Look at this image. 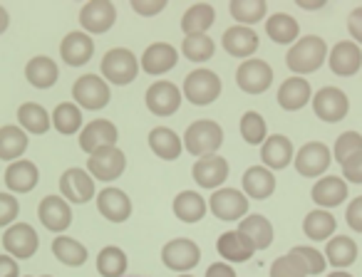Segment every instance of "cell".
I'll use <instances>...</instances> for the list:
<instances>
[{
	"label": "cell",
	"mask_w": 362,
	"mask_h": 277,
	"mask_svg": "<svg viewBox=\"0 0 362 277\" xmlns=\"http://www.w3.org/2000/svg\"><path fill=\"white\" fill-rule=\"evenodd\" d=\"M293 161H296V171L300 176L315 178L327 171V166L332 161V154L322 142H308L305 147H300V152L296 154Z\"/></svg>",
	"instance_id": "cell-12"
},
{
	"label": "cell",
	"mask_w": 362,
	"mask_h": 277,
	"mask_svg": "<svg viewBox=\"0 0 362 277\" xmlns=\"http://www.w3.org/2000/svg\"><path fill=\"white\" fill-rule=\"evenodd\" d=\"M342 176L350 183H362V152L350 156L345 164H342Z\"/></svg>",
	"instance_id": "cell-51"
},
{
	"label": "cell",
	"mask_w": 362,
	"mask_h": 277,
	"mask_svg": "<svg viewBox=\"0 0 362 277\" xmlns=\"http://www.w3.org/2000/svg\"><path fill=\"white\" fill-rule=\"evenodd\" d=\"M72 97H75V104L82 109L97 111L102 106L110 104L112 92L107 87V82L97 75H82L80 80L72 85Z\"/></svg>",
	"instance_id": "cell-5"
},
{
	"label": "cell",
	"mask_w": 362,
	"mask_h": 277,
	"mask_svg": "<svg viewBox=\"0 0 362 277\" xmlns=\"http://www.w3.org/2000/svg\"><path fill=\"white\" fill-rule=\"evenodd\" d=\"M184 97L197 106L211 104L221 97V77L211 70H194L184 80Z\"/></svg>",
	"instance_id": "cell-4"
},
{
	"label": "cell",
	"mask_w": 362,
	"mask_h": 277,
	"mask_svg": "<svg viewBox=\"0 0 362 277\" xmlns=\"http://www.w3.org/2000/svg\"><path fill=\"white\" fill-rule=\"evenodd\" d=\"M42 277H50V275H42Z\"/></svg>",
	"instance_id": "cell-60"
},
{
	"label": "cell",
	"mask_w": 362,
	"mask_h": 277,
	"mask_svg": "<svg viewBox=\"0 0 362 277\" xmlns=\"http://www.w3.org/2000/svg\"><path fill=\"white\" fill-rule=\"evenodd\" d=\"M166 8V0H132V11L144 18H154Z\"/></svg>",
	"instance_id": "cell-50"
},
{
	"label": "cell",
	"mask_w": 362,
	"mask_h": 277,
	"mask_svg": "<svg viewBox=\"0 0 362 277\" xmlns=\"http://www.w3.org/2000/svg\"><path fill=\"white\" fill-rule=\"evenodd\" d=\"M119 134H117V126L107 119H95L90 121L87 126H82L80 131V149L85 154H95L100 149H107V147H115Z\"/></svg>",
	"instance_id": "cell-15"
},
{
	"label": "cell",
	"mask_w": 362,
	"mask_h": 277,
	"mask_svg": "<svg viewBox=\"0 0 362 277\" xmlns=\"http://www.w3.org/2000/svg\"><path fill=\"white\" fill-rule=\"evenodd\" d=\"M194 181L202 188H218L228 178V161L223 156H204L192 168Z\"/></svg>",
	"instance_id": "cell-21"
},
{
	"label": "cell",
	"mask_w": 362,
	"mask_h": 277,
	"mask_svg": "<svg viewBox=\"0 0 362 277\" xmlns=\"http://www.w3.org/2000/svg\"><path fill=\"white\" fill-rule=\"evenodd\" d=\"M325 60H327V45H325V40L317 35L300 37V40L291 47V52H288V57H286L288 67H291V72H296V75H310V72L320 70Z\"/></svg>",
	"instance_id": "cell-1"
},
{
	"label": "cell",
	"mask_w": 362,
	"mask_h": 277,
	"mask_svg": "<svg viewBox=\"0 0 362 277\" xmlns=\"http://www.w3.org/2000/svg\"><path fill=\"white\" fill-rule=\"evenodd\" d=\"M8 25H11V16H8V11L3 6H0V35L8 30Z\"/></svg>",
	"instance_id": "cell-57"
},
{
	"label": "cell",
	"mask_w": 362,
	"mask_h": 277,
	"mask_svg": "<svg viewBox=\"0 0 362 277\" xmlns=\"http://www.w3.org/2000/svg\"><path fill=\"white\" fill-rule=\"evenodd\" d=\"M202 260V250L194 240L189 238H176V240H169L161 250V262H164L169 270L174 272H189L199 265Z\"/></svg>",
	"instance_id": "cell-6"
},
{
	"label": "cell",
	"mask_w": 362,
	"mask_h": 277,
	"mask_svg": "<svg viewBox=\"0 0 362 277\" xmlns=\"http://www.w3.org/2000/svg\"><path fill=\"white\" fill-rule=\"evenodd\" d=\"M266 32L278 45H291V42H296L298 35H300V25H298L296 18H291L288 13H276V16H271L266 20Z\"/></svg>",
	"instance_id": "cell-35"
},
{
	"label": "cell",
	"mask_w": 362,
	"mask_h": 277,
	"mask_svg": "<svg viewBox=\"0 0 362 277\" xmlns=\"http://www.w3.org/2000/svg\"><path fill=\"white\" fill-rule=\"evenodd\" d=\"M347 30L352 35V42L355 45H362V8H355L347 18Z\"/></svg>",
	"instance_id": "cell-53"
},
{
	"label": "cell",
	"mask_w": 362,
	"mask_h": 277,
	"mask_svg": "<svg viewBox=\"0 0 362 277\" xmlns=\"http://www.w3.org/2000/svg\"><path fill=\"white\" fill-rule=\"evenodd\" d=\"M325 260L330 262L332 267L342 270V267H350L352 262L357 260V245L352 238L347 235H335L327 240L325 247Z\"/></svg>",
	"instance_id": "cell-37"
},
{
	"label": "cell",
	"mask_w": 362,
	"mask_h": 277,
	"mask_svg": "<svg viewBox=\"0 0 362 277\" xmlns=\"http://www.w3.org/2000/svg\"><path fill=\"white\" fill-rule=\"evenodd\" d=\"M204 277H236V272H233V267L226 265V262H214Z\"/></svg>",
	"instance_id": "cell-55"
},
{
	"label": "cell",
	"mask_w": 362,
	"mask_h": 277,
	"mask_svg": "<svg viewBox=\"0 0 362 277\" xmlns=\"http://www.w3.org/2000/svg\"><path fill=\"white\" fill-rule=\"evenodd\" d=\"M273 82V70L268 62L251 57V60H243L241 67L236 70V85L241 87L246 94H261L271 87Z\"/></svg>",
	"instance_id": "cell-10"
},
{
	"label": "cell",
	"mask_w": 362,
	"mask_h": 277,
	"mask_svg": "<svg viewBox=\"0 0 362 277\" xmlns=\"http://www.w3.org/2000/svg\"><path fill=\"white\" fill-rule=\"evenodd\" d=\"M37 218L50 233H62L72 223V208L62 196H45L37 206Z\"/></svg>",
	"instance_id": "cell-16"
},
{
	"label": "cell",
	"mask_w": 362,
	"mask_h": 277,
	"mask_svg": "<svg viewBox=\"0 0 362 277\" xmlns=\"http://www.w3.org/2000/svg\"><path fill=\"white\" fill-rule=\"evenodd\" d=\"M261 159L263 164H266L268 171H281V168H286L288 164L296 159V152H293V144L288 136L283 134H273L268 136L266 142H263V149H261Z\"/></svg>",
	"instance_id": "cell-22"
},
{
	"label": "cell",
	"mask_w": 362,
	"mask_h": 277,
	"mask_svg": "<svg viewBox=\"0 0 362 277\" xmlns=\"http://www.w3.org/2000/svg\"><path fill=\"white\" fill-rule=\"evenodd\" d=\"M238 233L246 235L256 250H266V247L273 242V226L268 218L261 216V213H253V216L243 218V221L238 223Z\"/></svg>",
	"instance_id": "cell-30"
},
{
	"label": "cell",
	"mask_w": 362,
	"mask_h": 277,
	"mask_svg": "<svg viewBox=\"0 0 362 277\" xmlns=\"http://www.w3.org/2000/svg\"><path fill=\"white\" fill-rule=\"evenodd\" d=\"M347 226L352 228L355 233H362V196L355 198V201L347 206Z\"/></svg>",
	"instance_id": "cell-52"
},
{
	"label": "cell",
	"mask_w": 362,
	"mask_h": 277,
	"mask_svg": "<svg viewBox=\"0 0 362 277\" xmlns=\"http://www.w3.org/2000/svg\"><path fill=\"white\" fill-rule=\"evenodd\" d=\"M92 52H95V42L87 32H70L65 40L60 42V57L65 65L82 67L90 62Z\"/></svg>",
	"instance_id": "cell-23"
},
{
	"label": "cell",
	"mask_w": 362,
	"mask_h": 277,
	"mask_svg": "<svg viewBox=\"0 0 362 277\" xmlns=\"http://www.w3.org/2000/svg\"><path fill=\"white\" fill-rule=\"evenodd\" d=\"M347 109H350L347 94L342 90H337V87H322L313 97V111H315L317 119L327 121V124L342 121L347 116Z\"/></svg>",
	"instance_id": "cell-9"
},
{
	"label": "cell",
	"mask_w": 362,
	"mask_h": 277,
	"mask_svg": "<svg viewBox=\"0 0 362 277\" xmlns=\"http://www.w3.org/2000/svg\"><path fill=\"white\" fill-rule=\"evenodd\" d=\"M291 252L303 262L308 275H322V272H325V265H327L325 252L315 250V247H310V245H298V247H293Z\"/></svg>",
	"instance_id": "cell-46"
},
{
	"label": "cell",
	"mask_w": 362,
	"mask_h": 277,
	"mask_svg": "<svg viewBox=\"0 0 362 277\" xmlns=\"http://www.w3.org/2000/svg\"><path fill=\"white\" fill-rule=\"evenodd\" d=\"M276 191V176L268 171L266 166H251L243 173V193L246 198H256V201H266Z\"/></svg>",
	"instance_id": "cell-28"
},
{
	"label": "cell",
	"mask_w": 362,
	"mask_h": 277,
	"mask_svg": "<svg viewBox=\"0 0 362 277\" xmlns=\"http://www.w3.org/2000/svg\"><path fill=\"white\" fill-rule=\"evenodd\" d=\"M52 124L60 134L70 136V134H77L82 129V111L77 104L72 101H62L57 104V109L52 111Z\"/></svg>",
	"instance_id": "cell-43"
},
{
	"label": "cell",
	"mask_w": 362,
	"mask_h": 277,
	"mask_svg": "<svg viewBox=\"0 0 362 277\" xmlns=\"http://www.w3.org/2000/svg\"><path fill=\"white\" fill-rule=\"evenodd\" d=\"M241 136H243V142L251 144V147H261L268 139L266 119H263L258 111H246V114L241 116Z\"/></svg>",
	"instance_id": "cell-45"
},
{
	"label": "cell",
	"mask_w": 362,
	"mask_h": 277,
	"mask_svg": "<svg viewBox=\"0 0 362 277\" xmlns=\"http://www.w3.org/2000/svg\"><path fill=\"white\" fill-rule=\"evenodd\" d=\"M313 99V90L305 77H291L278 90V104L286 111H298Z\"/></svg>",
	"instance_id": "cell-25"
},
{
	"label": "cell",
	"mask_w": 362,
	"mask_h": 277,
	"mask_svg": "<svg viewBox=\"0 0 362 277\" xmlns=\"http://www.w3.org/2000/svg\"><path fill=\"white\" fill-rule=\"evenodd\" d=\"M362 152V134L360 131H345V134H340V139L335 142V152H332V156H335L337 164H345L350 156H355V154Z\"/></svg>",
	"instance_id": "cell-47"
},
{
	"label": "cell",
	"mask_w": 362,
	"mask_h": 277,
	"mask_svg": "<svg viewBox=\"0 0 362 277\" xmlns=\"http://www.w3.org/2000/svg\"><path fill=\"white\" fill-rule=\"evenodd\" d=\"M174 216L181 223H199L206 216V201L197 191H181L174 198Z\"/></svg>",
	"instance_id": "cell-34"
},
{
	"label": "cell",
	"mask_w": 362,
	"mask_h": 277,
	"mask_svg": "<svg viewBox=\"0 0 362 277\" xmlns=\"http://www.w3.org/2000/svg\"><path fill=\"white\" fill-rule=\"evenodd\" d=\"M181 277H192V275H181Z\"/></svg>",
	"instance_id": "cell-59"
},
{
	"label": "cell",
	"mask_w": 362,
	"mask_h": 277,
	"mask_svg": "<svg viewBox=\"0 0 362 277\" xmlns=\"http://www.w3.org/2000/svg\"><path fill=\"white\" fill-rule=\"evenodd\" d=\"M179 62V52L169 42H154L144 50L141 55V70L146 75H166L169 70H174Z\"/></svg>",
	"instance_id": "cell-19"
},
{
	"label": "cell",
	"mask_w": 362,
	"mask_h": 277,
	"mask_svg": "<svg viewBox=\"0 0 362 277\" xmlns=\"http://www.w3.org/2000/svg\"><path fill=\"white\" fill-rule=\"evenodd\" d=\"M37 181H40V171H37L35 164L25 161V159L13 161L6 171V186L13 193H30L37 186Z\"/></svg>",
	"instance_id": "cell-24"
},
{
	"label": "cell",
	"mask_w": 362,
	"mask_h": 277,
	"mask_svg": "<svg viewBox=\"0 0 362 277\" xmlns=\"http://www.w3.org/2000/svg\"><path fill=\"white\" fill-rule=\"evenodd\" d=\"M28 134L21 126H3L0 129V159L3 161H18L28 149Z\"/></svg>",
	"instance_id": "cell-36"
},
{
	"label": "cell",
	"mask_w": 362,
	"mask_h": 277,
	"mask_svg": "<svg viewBox=\"0 0 362 277\" xmlns=\"http://www.w3.org/2000/svg\"><path fill=\"white\" fill-rule=\"evenodd\" d=\"M102 80L112 82V85H129L139 75V60L134 57V52L124 50V47H115L102 57Z\"/></svg>",
	"instance_id": "cell-3"
},
{
	"label": "cell",
	"mask_w": 362,
	"mask_h": 277,
	"mask_svg": "<svg viewBox=\"0 0 362 277\" xmlns=\"http://www.w3.org/2000/svg\"><path fill=\"white\" fill-rule=\"evenodd\" d=\"M298 6L303 11H320V8H325V0H298Z\"/></svg>",
	"instance_id": "cell-56"
},
{
	"label": "cell",
	"mask_w": 362,
	"mask_h": 277,
	"mask_svg": "<svg viewBox=\"0 0 362 277\" xmlns=\"http://www.w3.org/2000/svg\"><path fill=\"white\" fill-rule=\"evenodd\" d=\"M327 62H330V70L337 77H352L360 72L362 67V52L360 45H355L352 40H342L327 52Z\"/></svg>",
	"instance_id": "cell-18"
},
{
	"label": "cell",
	"mask_w": 362,
	"mask_h": 277,
	"mask_svg": "<svg viewBox=\"0 0 362 277\" xmlns=\"http://www.w3.org/2000/svg\"><path fill=\"white\" fill-rule=\"evenodd\" d=\"M335 218L330 216L327 211L317 208V211H310L303 221V233H305L310 240L322 242V240H330V235H335Z\"/></svg>",
	"instance_id": "cell-38"
},
{
	"label": "cell",
	"mask_w": 362,
	"mask_h": 277,
	"mask_svg": "<svg viewBox=\"0 0 362 277\" xmlns=\"http://www.w3.org/2000/svg\"><path fill=\"white\" fill-rule=\"evenodd\" d=\"M124 168H127V156L117 147L100 149V152H95L87 159V171L97 181H115V178H119L124 173Z\"/></svg>",
	"instance_id": "cell-7"
},
{
	"label": "cell",
	"mask_w": 362,
	"mask_h": 277,
	"mask_svg": "<svg viewBox=\"0 0 362 277\" xmlns=\"http://www.w3.org/2000/svg\"><path fill=\"white\" fill-rule=\"evenodd\" d=\"M97 272L102 277H122L127 272V252L117 245H107L97 255Z\"/></svg>",
	"instance_id": "cell-41"
},
{
	"label": "cell",
	"mask_w": 362,
	"mask_h": 277,
	"mask_svg": "<svg viewBox=\"0 0 362 277\" xmlns=\"http://www.w3.org/2000/svg\"><path fill=\"white\" fill-rule=\"evenodd\" d=\"M97 211L110 223H124L132 216V201L122 188H105L97 193Z\"/></svg>",
	"instance_id": "cell-20"
},
{
	"label": "cell",
	"mask_w": 362,
	"mask_h": 277,
	"mask_svg": "<svg viewBox=\"0 0 362 277\" xmlns=\"http://www.w3.org/2000/svg\"><path fill=\"white\" fill-rule=\"evenodd\" d=\"M50 119L52 116L45 111V106L37 101H25L18 109V121H21L23 131H30V134H45L50 129Z\"/></svg>",
	"instance_id": "cell-40"
},
{
	"label": "cell",
	"mask_w": 362,
	"mask_h": 277,
	"mask_svg": "<svg viewBox=\"0 0 362 277\" xmlns=\"http://www.w3.org/2000/svg\"><path fill=\"white\" fill-rule=\"evenodd\" d=\"M25 77L33 87H37V90H47V87H52L57 82L60 70H57L55 60H50V57H45V55H37L28 62Z\"/></svg>",
	"instance_id": "cell-32"
},
{
	"label": "cell",
	"mask_w": 362,
	"mask_h": 277,
	"mask_svg": "<svg viewBox=\"0 0 362 277\" xmlns=\"http://www.w3.org/2000/svg\"><path fill=\"white\" fill-rule=\"evenodd\" d=\"M149 147H151V152L159 159H164V161H174V159L181 156V139L169 126H156V129H151Z\"/></svg>",
	"instance_id": "cell-31"
},
{
	"label": "cell",
	"mask_w": 362,
	"mask_h": 277,
	"mask_svg": "<svg viewBox=\"0 0 362 277\" xmlns=\"http://www.w3.org/2000/svg\"><path fill=\"white\" fill-rule=\"evenodd\" d=\"M18 213H21L18 198L11 196V193H0V228L11 226V223L18 218Z\"/></svg>",
	"instance_id": "cell-49"
},
{
	"label": "cell",
	"mask_w": 362,
	"mask_h": 277,
	"mask_svg": "<svg viewBox=\"0 0 362 277\" xmlns=\"http://www.w3.org/2000/svg\"><path fill=\"white\" fill-rule=\"evenodd\" d=\"M52 255L67 267H80L87 262V247L82 245L80 240L75 238H67V235H57L52 240Z\"/></svg>",
	"instance_id": "cell-39"
},
{
	"label": "cell",
	"mask_w": 362,
	"mask_h": 277,
	"mask_svg": "<svg viewBox=\"0 0 362 277\" xmlns=\"http://www.w3.org/2000/svg\"><path fill=\"white\" fill-rule=\"evenodd\" d=\"M214 18L216 13L209 3H194L181 18V30L184 35H206V30L214 25Z\"/></svg>",
	"instance_id": "cell-33"
},
{
	"label": "cell",
	"mask_w": 362,
	"mask_h": 277,
	"mask_svg": "<svg viewBox=\"0 0 362 277\" xmlns=\"http://www.w3.org/2000/svg\"><path fill=\"white\" fill-rule=\"evenodd\" d=\"M271 277H308V270L293 252H288L271 265Z\"/></svg>",
	"instance_id": "cell-48"
},
{
	"label": "cell",
	"mask_w": 362,
	"mask_h": 277,
	"mask_svg": "<svg viewBox=\"0 0 362 277\" xmlns=\"http://www.w3.org/2000/svg\"><path fill=\"white\" fill-rule=\"evenodd\" d=\"M117 20V11L110 0H90L80 13V23L87 32L92 35H102L107 32Z\"/></svg>",
	"instance_id": "cell-17"
},
{
	"label": "cell",
	"mask_w": 362,
	"mask_h": 277,
	"mask_svg": "<svg viewBox=\"0 0 362 277\" xmlns=\"http://www.w3.org/2000/svg\"><path fill=\"white\" fill-rule=\"evenodd\" d=\"M216 250H218V255L228 262H246V260H251L256 247H253L251 240H248L246 235H241L238 230H228L218 238Z\"/></svg>",
	"instance_id": "cell-27"
},
{
	"label": "cell",
	"mask_w": 362,
	"mask_h": 277,
	"mask_svg": "<svg viewBox=\"0 0 362 277\" xmlns=\"http://www.w3.org/2000/svg\"><path fill=\"white\" fill-rule=\"evenodd\" d=\"M209 208L218 221H243L248 213V198L236 188H218L209 201Z\"/></svg>",
	"instance_id": "cell-11"
},
{
	"label": "cell",
	"mask_w": 362,
	"mask_h": 277,
	"mask_svg": "<svg viewBox=\"0 0 362 277\" xmlns=\"http://www.w3.org/2000/svg\"><path fill=\"white\" fill-rule=\"evenodd\" d=\"M40 245V238H37L35 228L28 226V223H16L6 230L3 235V247L13 260H28L37 252Z\"/></svg>",
	"instance_id": "cell-8"
},
{
	"label": "cell",
	"mask_w": 362,
	"mask_h": 277,
	"mask_svg": "<svg viewBox=\"0 0 362 277\" xmlns=\"http://www.w3.org/2000/svg\"><path fill=\"white\" fill-rule=\"evenodd\" d=\"M60 193L65 201L80 203L82 206V203L92 201V198L97 196L95 178H92L87 171H82V168H67L60 178Z\"/></svg>",
	"instance_id": "cell-14"
},
{
	"label": "cell",
	"mask_w": 362,
	"mask_h": 277,
	"mask_svg": "<svg viewBox=\"0 0 362 277\" xmlns=\"http://www.w3.org/2000/svg\"><path fill=\"white\" fill-rule=\"evenodd\" d=\"M181 52L192 62H206L214 57L216 45H214V40L209 35H187L181 42Z\"/></svg>",
	"instance_id": "cell-44"
},
{
	"label": "cell",
	"mask_w": 362,
	"mask_h": 277,
	"mask_svg": "<svg viewBox=\"0 0 362 277\" xmlns=\"http://www.w3.org/2000/svg\"><path fill=\"white\" fill-rule=\"evenodd\" d=\"M181 106V92L174 82H154L146 90V109L156 116H171L176 114Z\"/></svg>",
	"instance_id": "cell-13"
},
{
	"label": "cell",
	"mask_w": 362,
	"mask_h": 277,
	"mask_svg": "<svg viewBox=\"0 0 362 277\" xmlns=\"http://www.w3.org/2000/svg\"><path fill=\"white\" fill-rule=\"evenodd\" d=\"M25 277H30V275H25Z\"/></svg>",
	"instance_id": "cell-61"
},
{
	"label": "cell",
	"mask_w": 362,
	"mask_h": 277,
	"mask_svg": "<svg viewBox=\"0 0 362 277\" xmlns=\"http://www.w3.org/2000/svg\"><path fill=\"white\" fill-rule=\"evenodd\" d=\"M0 277H21L18 260H13L11 255H0Z\"/></svg>",
	"instance_id": "cell-54"
},
{
	"label": "cell",
	"mask_w": 362,
	"mask_h": 277,
	"mask_svg": "<svg viewBox=\"0 0 362 277\" xmlns=\"http://www.w3.org/2000/svg\"><path fill=\"white\" fill-rule=\"evenodd\" d=\"M223 144V129L214 119L194 121L184 134V149L194 156H214Z\"/></svg>",
	"instance_id": "cell-2"
},
{
	"label": "cell",
	"mask_w": 362,
	"mask_h": 277,
	"mask_svg": "<svg viewBox=\"0 0 362 277\" xmlns=\"http://www.w3.org/2000/svg\"><path fill=\"white\" fill-rule=\"evenodd\" d=\"M347 198V183L340 176H322L320 181L313 186V201L325 211V208L340 206Z\"/></svg>",
	"instance_id": "cell-29"
},
{
	"label": "cell",
	"mask_w": 362,
	"mask_h": 277,
	"mask_svg": "<svg viewBox=\"0 0 362 277\" xmlns=\"http://www.w3.org/2000/svg\"><path fill=\"white\" fill-rule=\"evenodd\" d=\"M327 277H352V275H347L345 270H335V272H330Z\"/></svg>",
	"instance_id": "cell-58"
},
{
	"label": "cell",
	"mask_w": 362,
	"mask_h": 277,
	"mask_svg": "<svg viewBox=\"0 0 362 277\" xmlns=\"http://www.w3.org/2000/svg\"><path fill=\"white\" fill-rule=\"evenodd\" d=\"M223 50L233 57H246V60H251V55L258 50V35L251 27L233 25L223 32Z\"/></svg>",
	"instance_id": "cell-26"
},
{
	"label": "cell",
	"mask_w": 362,
	"mask_h": 277,
	"mask_svg": "<svg viewBox=\"0 0 362 277\" xmlns=\"http://www.w3.org/2000/svg\"><path fill=\"white\" fill-rule=\"evenodd\" d=\"M228 11H231V18L238 25L248 27L253 23H261V18H266L268 6L266 0H233Z\"/></svg>",
	"instance_id": "cell-42"
}]
</instances>
